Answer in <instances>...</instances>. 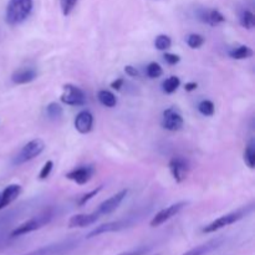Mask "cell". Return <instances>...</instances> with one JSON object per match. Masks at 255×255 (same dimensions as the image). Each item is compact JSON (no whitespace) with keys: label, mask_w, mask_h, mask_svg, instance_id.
Instances as JSON below:
<instances>
[{"label":"cell","mask_w":255,"mask_h":255,"mask_svg":"<svg viewBox=\"0 0 255 255\" xmlns=\"http://www.w3.org/2000/svg\"><path fill=\"white\" fill-rule=\"evenodd\" d=\"M75 128L82 134H86L89 132H91L92 126H94V116L90 111L84 110V111H80L79 114L75 117Z\"/></svg>","instance_id":"obj_13"},{"label":"cell","mask_w":255,"mask_h":255,"mask_svg":"<svg viewBox=\"0 0 255 255\" xmlns=\"http://www.w3.org/2000/svg\"><path fill=\"white\" fill-rule=\"evenodd\" d=\"M247 213H248V209L243 208L239 209V211L226 214V216L219 217L218 219H216V221H213L212 223H209L208 226L204 227V228L202 229V232H203V233H213V232H217L219 231V229L224 228V227H228L231 226V224H234L236 222L241 221Z\"/></svg>","instance_id":"obj_4"},{"label":"cell","mask_w":255,"mask_h":255,"mask_svg":"<svg viewBox=\"0 0 255 255\" xmlns=\"http://www.w3.org/2000/svg\"><path fill=\"white\" fill-rule=\"evenodd\" d=\"M253 50L249 46H246V45H241V46L233 47V49L229 51V56L234 60H246L249 59V57L253 56Z\"/></svg>","instance_id":"obj_20"},{"label":"cell","mask_w":255,"mask_h":255,"mask_svg":"<svg viewBox=\"0 0 255 255\" xmlns=\"http://www.w3.org/2000/svg\"><path fill=\"white\" fill-rule=\"evenodd\" d=\"M168 167L172 177H173V179L177 183H182L183 181H186V178L189 174V169H191L188 159H186L182 156L172 157Z\"/></svg>","instance_id":"obj_6"},{"label":"cell","mask_w":255,"mask_h":255,"mask_svg":"<svg viewBox=\"0 0 255 255\" xmlns=\"http://www.w3.org/2000/svg\"><path fill=\"white\" fill-rule=\"evenodd\" d=\"M94 167L91 166H84V167H80V168H75L72 171H70L69 173H66V178L70 179V181L75 182V183L80 184H86L90 179L92 178L94 176Z\"/></svg>","instance_id":"obj_12"},{"label":"cell","mask_w":255,"mask_h":255,"mask_svg":"<svg viewBox=\"0 0 255 255\" xmlns=\"http://www.w3.org/2000/svg\"><path fill=\"white\" fill-rule=\"evenodd\" d=\"M244 162H246V164L251 169L254 168V166H255V146H254L253 142H251V143L246 147V151H244Z\"/></svg>","instance_id":"obj_25"},{"label":"cell","mask_w":255,"mask_h":255,"mask_svg":"<svg viewBox=\"0 0 255 255\" xmlns=\"http://www.w3.org/2000/svg\"><path fill=\"white\" fill-rule=\"evenodd\" d=\"M143 254H144V249H139V251L128 252V253H124L121 255H143Z\"/></svg>","instance_id":"obj_36"},{"label":"cell","mask_w":255,"mask_h":255,"mask_svg":"<svg viewBox=\"0 0 255 255\" xmlns=\"http://www.w3.org/2000/svg\"><path fill=\"white\" fill-rule=\"evenodd\" d=\"M127 194H128V189H122V191H120L119 193H116L115 196L110 197L109 199H106V201H104L100 204L96 213L99 214V216H107V214L114 213V212L119 208L120 204L124 202V199L126 198Z\"/></svg>","instance_id":"obj_10"},{"label":"cell","mask_w":255,"mask_h":255,"mask_svg":"<svg viewBox=\"0 0 255 255\" xmlns=\"http://www.w3.org/2000/svg\"><path fill=\"white\" fill-rule=\"evenodd\" d=\"M100 216L95 212L91 214H76L72 216L69 221V228H85L99 221Z\"/></svg>","instance_id":"obj_15"},{"label":"cell","mask_w":255,"mask_h":255,"mask_svg":"<svg viewBox=\"0 0 255 255\" xmlns=\"http://www.w3.org/2000/svg\"><path fill=\"white\" fill-rule=\"evenodd\" d=\"M52 218V214L50 212H45V213L40 214V216L34 217V218L29 219V221L24 222V223L20 224L19 227L14 229L10 234V237H20V236H24V234L27 233H31V232L37 231V229L42 228L44 226H46Z\"/></svg>","instance_id":"obj_3"},{"label":"cell","mask_w":255,"mask_h":255,"mask_svg":"<svg viewBox=\"0 0 255 255\" xmlns=\"http://www.w3.org/2000/svg\"><path fill=\"white\" fill-rule=\"evenodd\" d=\"M172 46V40L168 35L161 34L154 39V47L159 51H166Z\"/></svg>","instance_id":"obj_23"},{"label":"cell","mask_w":255,"mask_h":255,"mask_svg":"<svg viewBox=\"0 0 255 255\" xmlns=\"http://www.w3.org/2000/svg\"><path fill=\"white\" fill-rule=\"evenodd\" d=\"M79 0H60V6H61V11L65 16H69L72 12V10L76 7Z\"/></svg>","instance_id":"obj_29"},{"label":"cell","mask_w":255,"mask_h":255,"mask_svg":"<svg viewBox=\"0 0 255 255\" xmlns=\"http://www.w3.org/2000/svg\"><path fill=\"white\" fill-rule=\"evenodd\" d=\"M76 241L60 242V243L51 244V246L42 247V248L32 251L25 255H64L71 252L76 247Z\"/></svg>","instance_id":"obj_7"},{"label":"cell","mask_w":255,"mask_h":255,"mask_svg":"<svg viewBox=\"0 0 255 255\" xmlns=\"http://www.w3.org/2000/svg\"><path fill=\"white\" fill-rule=\"evenodd\" d=\"M186 206L187 202H178V203H174L172 204V206L166 207V208L159 211L158 213L153 217V219H152L149 224H151V227H153V228L154 227L162 226V224L166 223L167 221H169L172 217L177 216V214H178Z\"/></svg>","instance_id":"obj_9"},{"label":"cell","mask_w":255,"mask_h":255,"mask_svg":"<svg viewBox=\"0 0 255 255\" xmlns=\"http://www.w3.org/2000/svg\"><path fill=\"white\" fill-rule=\"evenodd\" d=\"M97 99L102 106L109 107V109H112L117 105V97L109 90H100L97 94Z\"/></svg>","instance_id":"obj_19"},{"label":"cell","mask_w":255,"mask_h":255,"mask_svg":"<svg viewBox=\"0 0 255 255\" xmlns=\"http://www.w3.org/2000/svg\"><path fill=\"white\" fill-rule=\"evenodd\" d=\"M32 11V0H9L5 10V21L11 26L24 22Z\"/></svg>","instance_id":"obj_1"},{"label":"cell","mask_w":255,"mask_h":255,"mask_svg":"<svg viewBox=\"0 0 255 255\" xmlns=\"http://www.w3.org/2000/svg\"><path fill=\"white\" fill-rule=\"evenodd\" d=\"M162 127L171 132L182 129V127H183V117H182L181 112L174 109V107H169V109L164 110L163 115H162Z\"/></svg>","instance_id":"obj_8"},{"label":"cell","mask_w":255,"mask_h":255,"mask_svg":"<svg viewBox=\"0 0 255 255\" xmlns=\"http://www.w3.org/2000/svg\"><path fill=\"white\" fill-rule=\"evenodd\" d=\"M239 20H241V25L243 27H246V29L251 30L253 29L254 25H255V16L253 12L251 11V10H243L241 14V17H239Z\"/></svg>","instance_id":"obj_22"},{"label":"cell","mask_w":255,"mask_h":255,"mask_svg":"<svg viewBox=\"0 0 255 255\" xmlns=\"http://www.w3.org/2000/svg\"><path fill=\"white\" fill-rule=\"evenodd\" d=\"M60 100L62 104L69 105V106H84L87 102L85 92L72 84L64 85Z\"/></svg>","instance_id":"obj_5"},{"label":"cell","mask_w":255,"mask_h":255,"mask_svg":"<svg viewBox=\"0 0 255 255\" xmlns=\"http://www.w3.org/2000/svg\"><path fill=\"white\" fill-rule=\"evenodd\" d=\"M21 193V186L19 184H9L0 194V211L4 209L5 207L9 206L10 203L15 201Z\"/></svg>","instance_id":"obj_17"},{"label":"cell","mask_w":255,"mask_h":255,"mask_svg":"<svg viewBox=\"0 0 255 255\" xmlns=\"http://www.w3.org/2000/svg\"><path fill=\"white\" fill-rule=\"evenodd\" d=\"M181 86V80L177 76H171L167 80H164L163 84H162V90L166 94H173L178 90V87Z\"/></svg>","instance_id":"obj_21"},{"label":"cell","mask_w":255,"mask_h":255,"mask_svg":"<svg viewBox=\"0 0 255 255\" xmlns=\"http://www.w3.org/2000/svg\"><path fill=\"white\" fill-rule=\"evenodd\" d=\"M125 72H126L129 77H138V75H139L138 70H137L134 66H131V65H127V66H125Z\"/></svg>","instance_id":"obj_33"},{"label":"cell","mask_w":255,"mask_h":255,"mask_svg":"<svg viewBox=\"0 0 255 255\" xmlns=\"http://www.w3.org/2000/svg\"><path fill=\"white\" fill-rule=\"evenodd\" d=\"M45 149V143L42 139L35 138L31 139L30 142H27L24 147L19 151V153L14 157L12 159V164L15 166H20L22 163H26V162L31 161L35 157H37L39 154L42 153V151Z\"/></svg>","instance_id":"obj_2"},{"label":"cell","mask_w":255,"mask_h":255,"mask_svg":"<svg viewBox=\"0 0 255 255\" xmlns=\"http://www.w3.org/2000/svg\"><path fill=\"white\" fill-rule=\"evenodd\" d=\"M163 59L168 65H176L181 61V57H179L178 55L171 54V52H166V54L163 55Z\"/></svg>","instance_id":"obj_32"},{"label":"cell","mask_w":255,"mask_h":255,"mask_svg":"<svg viewBox=\"0 0 255 255\" xmlns=\"http://www.w3.org/2000/svg\"><path fill=\"white\" fill-rule=\"evenodd\" d=\"M62 112H64L62 111V107L59 104H56V102H51V104L46 106V115L52 120L61 117Z\"/></svg>","instance_id":"obj_27"},{"label":"cell","mask_w":255,"mask_h":255,"mask_svg":"<svg viewBox=\"0 0 255 255\" xmlns=\"http://www.w3.org/2000/svg\"><path fill=\"white\" fill-rule=\"evenodd\" d=\"M156 255H158V254H156Z\"/></svg>","instance_id":"obj_37"},{"label":"cell","mask_w":255,"mask_h":255,"mask_svg":"<svg viewBox=\"0 0 255 255\" xmlns=\"http://www.w3.org/2000/svg\"><path fill=\"white\" fill-rule=\"evenodd\" d=\"M198 111L201 112L203 116L211 117L214 115L216 107H214V104L211 101V100H202V101L198 104Z\"/></svg>","instance_id":"obj_24"},{"label":"cell","mask_w":255,"mask_h":255,"mask_svg":"<svg viewBox=\"0 0 255 255\" xmlns=\"http://www.w3.org/2000/svg\"><path fill=\"white\" fill-rule=\"evenodd\" d=\"M146 72L147 76H148L149 79H158V77H161L162 75H163V69H162L161 65L157 64V62H151V64H148V66H147Z\"/></svg>","instance_id":"obj_26"},{"label":"cell","mask_w":255,"mask_h":255,"mask_svg":"<svg viewBox=\"0 0 255 255\" xmlns=\"http://www.w3.org/2000/svg\"><path fill=\"white\" fill-rule=\"evenodd\" d=\"M223 238L212 239V241L207 242V243L202 244V246H198L196 248L191 249V251L186 252L183 255H207L212 253L213 251H216L217 248H219L222 246V243H223Z\"/></svg>","instance_id":"obj_18"},{"label":"cell","mask_w":255,"mask_h":255,"mask_svg":"<svg viewBox=\"0 0 255 255\" xmlns=\"http://www.w3.org/2000/svg\"><path fill=\"white\" fill-rule=\"evenodd\" d=\"M124 79H117L115 80V81L111 82V87L114 90H117V91H120L121 90V87L124 86Z\"/></svg>","instance_id":"obj_34"},{"label":"cell","mask_w":255,"mask_h":255,"mask_svg":"<svg viewBox=\"0 0 255 255\" xmlns=\"http://www.w3.org/2000/svg\"><path fill=\"white\" fill-rule=\"evenodd\" d=\"M52 167H54V162H52V161H46V163H45L44 166H42L41 171H40L39 179H41V181L46 179L47 177L50 176V173H51Z\"/></svg>","instance_id":"obj_31"},{"label":"cell","mask_w":255,"mask_h":255,"mask_svg":"<svg viewBox=\"0 0 255 255\" xmlns=\"http://www.w3.org/2000/svg\"><path fill=\"white\" fill-rule=\"evenodd\" d=\"M128 222L127 221H117V222H109V223H105L99 226L97 228H95L94 231L90 232L87 234V238H94V237L101 236L105 233H112V232H119L121 229L127 228L128 226Z\"/></svg>","instance_id":"obj_14"},{"label":"cell","mask_w":255,"mask_h":255,"mask_svg":"<svg viewBox=\"0 0 255 255\" xmlns=\"http://www.w3.org/2000/svg\"><path fill=\"white\" fill-rule=\"evenodd\" d=\"M197 17L202 22L211 25V26H217V25L226 21V17L219 10L208 9V7H201V9L197 10Z\"/></svg>","instance_id":"obj_11"},{"label":"cell","mask_w":255,"mask_h":255,"mask_svg":"<svg viewBox=\"0 0 255 255\" xmlns=\"http://www.w3.org/2000/svg\"><path fill=\"white\" fill-rule=\"evenodd\" d=\"M37 76V72L30 67H20L16 71L12 72L11 81L16 85H25L34 81Z\"/></svg>","instance_id":"obj_16"},{"label":"cell","mask_w":255,"mask_h":255,"mask_svg":"<svg viewBox=\"0 0 255 255\" xmlns=\"http://www.w3.org/2000/svg\"><path fill=\"white\" fill-rule=\"evenodd\" d=\"M101 189H102V186H100V187H97L96 189H92V191L89 192V193L84 194V196H82L81 198L79 199L77 204H79V206H85V204H86L87 202L91 201V199L94 198V197H96L97 194H99V192L101 191Z\"/></svg>","instance_id":"obj_30"},{"label":"cell","mask_w":255,"mask_h":255,"mask_svg":"<svg viewBox=\"0 0 255 255\" xmlns=\"http://www.w3.org/2000/svg\"><path fill=\"white\" fill-rule=\"evenodd\" d=\"M206 39L199 34H191L187 37V44L191 49H199L204 44Z\"/></svg>","instance_id":"obj_28"},{"label":"cell","mask_w":255,"mask_h":255,"mask_svg":"<svg viewBox=\"0 0 255 255\" xmlns=\"http://www.w3.org/2000/svg\"><path fill=\"white\" fill-rule=\"evenodd\" d=\"M197 87H198V84H197V82H187V84L184 85V89H186V91L188 92L194 91Z\"/></svg>","instance_id":"obj_35"}]
</instances>
